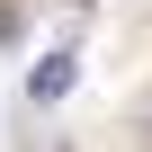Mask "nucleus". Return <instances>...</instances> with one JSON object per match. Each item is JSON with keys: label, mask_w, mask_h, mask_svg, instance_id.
<instances>
[{"label": "nucleus", "mask_w": 152, "mask_h": 152, "mask_svg": "<svg viewBox=\"0 0 152 152\" xmlns=\"http://www.w3.org/2000/svg\"><path fill=\"white\" fill-rule=\"evenodd\" d=\"M72 81H81V54H45V63L27 72V99H36V107H54Z\"/></svg>", "instance_id": "nucleus-1"}, {"label": "nucleus", "mask_w": 152, "mask_h": 152, "mask_svg": "<svg viewBox=\"0 0 152 152\" xmlns=\"http://www.w3.org/2000/svg\"><path fill=\"white\" fill-rule=\"evenodd\" d=\"M45 152H72V143H45Z\"/></svg>", "instance_id": "nucleus-2"}]
</instances>
